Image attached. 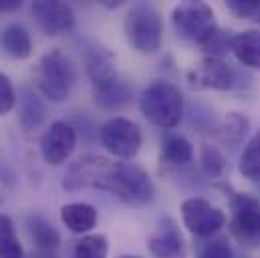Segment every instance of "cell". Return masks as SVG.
Segmentation results:
<instances>
[{"label": "cell", "instance_id": "cell-1", "mask_svg": "<svg viewBox=\"0 0 260 258\" xmlns=\"http://www.w3.org/2000/svg\"><path fill=\"white\" fill-rule=\"evenodd\" d=\"M63 188H95L113 194L127 204H149L155 198L153 180L143 168L125 162H113L101 155H87L77 159L67 170Z\"/></svg>", "mask_w": 260, "mask_h": 258}, {"label": "cell", "instance_id": "cell-2", "mask_svg": "<svg viewBox=\"0 0 260 258\" xmlns=\"http://www.w3.org/2000/svg\"><path fill=\"white\" fill-rule=\"evenodd\" d=\"M139 109L153 125L174 129L184 117V95L170 81H153L141 91Z\"/></svg>", "mask_w": 260, "mask_h": 258}, {"label": "cell", "instance_id": "cell-3", "mask_svg": "<svg viewBox=\"0 0 260 258\" xmlns=\"http://www.w3.org/2000/svg\"><path fill=\"white\" fill-rule=\"evenodd\" d=\"M77 81L75 67L63 51L51 49L45 53L32 69V83L39 93L55 103L65 101Z\"/></svg>", "mask_w": 260, "mask_h": 258}, {"label": "cell", "instance_id": "cell-4", "mask_svg": "<svg viewBox=\"0 0 260 258\" xmlns=\"http://www.w3.org/2000/svg\"><path fill=\"white\" fill-rule=\"evenodd\" d=\"M125 39L137 53L153 55L161 49L164 41V18L161 12L151 4H133L125 14Z\"/></svg>", "mask_w": 260, "mask_h": 258}, {"label": "cell", "instance_id": "cell-5", "mask_svg": "<svg viewBox=\"0 0 260 258\" xmlns=\"http://www.w3.org/2000/svg\"><path fill=\"white\" fill-rule=\"evenodd\" d=\"M172 22L176 33L190 41L196 43L198 47H204L216 33H218V24H216V14L212 10L210 4L206 2H182L172 10Z\"/></svg>", "mask_w": 260, "mask_h": 258}, {"label": "cell", "instance_id": "cell-6", "mask_svg": "<svg viewBox=\"0 0 260 258\" xmlns=\"http://www.w3.org/2000/svg\"><path fill=\"white\" fill-rule=\"evenodd\" d=\"M103 147L117 159H133L143 143L141 129L127 117H111L99 131Z\"/></svg>", "mask_w": 260, "mask_h": 258}, {"label": "cell", "instance_id": "cell-7", "mask_svg": "<svg viewBox=\"0 0 260 258\" xmlns=\"http://www.w3.org/2000/svg\"><path fill=\"white\" fill-rule=\"evenodd\" d=\"M230 230L242 246L260 242V200L250 194H236L230 200Z\"/></svg>", "mask_w": 260, "mask_h": 258}, {"label": "cell", "instance_id": "cell-8", "mask_svg": "<svg viewBox=\"0 0 260 258\" xmlns=\"http://www.w3.org/2000/svg\"><path fill=\"white\" fill-rule=\"evenodd\" d=\"M182 222L190 234L206 240L218 236L226 224V214L204 198H188L182 204Z\"/></svg>", "mask_w": 260, "mask_h": 258}, {"label": "cell", "instance_id": "cell-9", "mask_svg": "<svg viewBox=\"0 0 260 258\" xmlns=\"http://www.w3.org/2000/svg\"><path fill=\"white\" fill-rule=\"evenodd\" d=\"M77 147V129L69 121L59 119L51 123L41 137V155L51 166H61L71 157Z\"/></svg>", "mask_w": 260, "mask_h": 258}, {"label": "cell", "instance_id": "cell-10", "mask_svg": "<svg viewBox=\"0 0 260 258\" xmlns=\"http://www.w3.org/2000/svg\"><path fill=\"white\" fill-rule=\"evenodd\" d=\"M188 81L200 91H228L234 85V73L220 57H204L188 71Z\"/></svg>", "mask_w": 260, "mask_h": 258}, {"label": "cell", "instance_id": "cell-11", "mask_svg": "<svg viewBox=\"0 0 260 258\" xmlns=\"http://www.w3.org/2000/svg\"><path fill=\"white\" fill-rule=\"evenodd\" d=\"M147 250L153 258H186L188 244L178 226V222L170 216L161 218L147 238Z\"/></svg>", "mask_w": 260, "mask_h": 258}, {"label": "cell", "instance_id": "cell-12", "mask_svg": "<svg viewBox=\"0 0 260 258\" xmlns=\"http://www.w3.org/2000/svg\"><path fill=\"white\" fill-rule=\"evenodd\" d=\"M30 10H32V16H35L39 28L49 37L69 33L75 26V12L67 2L39 0V2H32Z\"/></svg>", "mask_w": 260, "mask_h": 258}, {"label": "cell", "instance_id": "cell-13", "mask_svg": "<svg viewBox=\"0 0 260 258\" xmlns=\"http://www.w3.org/2000/svg\"><path fill=\"white\" fill-rule=\"evenodd\" d=\"M83 64H85L87 77L93 83V89L107 87L117 79L115 57L103 45H91L83 55Z\"/></svg>", "mask_w": 260, "mask_h": 258}, {"label": "cell", "instance_id": "cell-14", "mask_svg": "<svg viewBox=\"0 0 260 258\" xmlns=\"http://www.w3.org/2000/svg\"><path fill=\"white\" fill-rule=\"evenodd\" d=\"M61 220L71 232L87 236L97 226L99 214H97V208L87 202H73L61 208Z\"/></svg>", "mask_w": 260, "mask_h": 258}, {"label": "cell", "instance_id": "cell-15", "mask_svg": "<svg viewBox=\"0 0 260 258\" xmlns=\"http://www.w3.org/2000/svg\"><path fill=\"white\" fill-rule=\"evenodd\" d=\"M230 51L248 69L260 71V30L248 28L230 39Z\"/></svg>", "mask_w": 260, "mask_h": 258}, {"label": "cell", "instance_id": "cell-16", "mask_svg": "<svg viewBox=\"0 0 260 258\" xmlns=\"http://www.w3.org/2000/svg\"><path fill=\"white\" fill-rule=\"evenodd\" d=\"M194 159V145L188 137L176 131H168L161 139V162L174 168L188 166Z\"/></svg>", "mask_w": 260, "mask_h": 258}, {"label": "cell", "instance_id": "cell-17", "mask_svg": "<svg viewBox=\"0 0 260 258\" xmlns=\"http://www.w3.org/2000/svg\"><path fill=\"white\" fill-rule=\"evenodd\" d=\"M26 228H28V234H30V240H32L35 248L41 254H51L59 248L61 234L43 216H28L26 218Z\"/></svg>", "mask_w": 260, "mask_h": 258}, {"label": "cell", "instance_id": "cell-18", "mask_svg": "<svg viewBox=\"0 0 260 258\" xmlns=\"http://www.w3.org/2000/svg\"><path fill=\"white\" fill-rule=\"evenodd\" d=\"M0 45L12 59H28L32 55V39L22 24H8L0 35Z\"/></svg>", "mask_w": 260, "mask_h": 258}, {"label": "cell", "instance_id": "cell-19", "mask_svg": "<svg viewBox=\"0 0 260 258\" xmlns=\"http://www.w3.org/2000/svg\"><path fill=\"white\" fill-rule=\"evenodd\" d=\"M131 87L125 81H119L115 79L111 85L107 87H101V89H93V97H95V103L101 107V109H107V111H119L123 107H127L131 103Z\"/></svg>", "mask_w": 260, "mask_h": 258}, {"label": "cell", "instance_id": "cell-20", "mask_svg": "<svg viewBox=\"0 0 260 258\" xmlns=\"http://www.w3.org/2000/svg\"><path fill=\"white\" fill-rule=\"evenodd\" d=\"M0 258H24L12 218L0 214Z\"/></svg>", "mask_w": 260, "mask_h": 258}, {"label": "cell", "instance_id": "cell-21", "mask_svg": "<svg viewBox=\"0 0 260 258\" xmlns=\"http://www.w3.org/2000/svg\"><path fill=\"white\" fill-rule=\"evenodd\" d=\"M238 170L246 180H260V131H256L244 145Z\"/></svg>", "mask_w": 260, "mask_h": 258}, {"label": "cell", "instance_id": "cell-22", "mask_svg": "<svg viewBox=\"0 0 260 258\" xmlns=\"http://www.w3.org/2000/svg\"><path fill=\"white\" fill-rule=\"evenodd\" d=\"M75 258H107L109 240L105 234H87L75 244Z\"/></svg>", "mask_w": 260, "mask_h": 258}, {"label": "cell", "instance_id": "cell-23", "mask_svg": "<svg viewBox=\"0 0 260 258\" xmlns=\"http://www.w3.org/2000/svg\"><path fill=\"white\" fill-rule=\"evenodd\" d=\"M45 117V107L41 105L39 97L30 91H24L22 99H20V123L26 131L39 127V123Z\"/></svg>", "mask_w": 260, "mask_h": 258}, {"label": "cell", "instance_id": "cell-24", "mask_svg": "<svg viewBox=\"0 0 260 258\" xmlns=\"http://www.w3.org/2000/svg\"><path fill=\"white\" fill-rule=\"evenodd\" d=\"M200 166H202V170H204V174L208 178L216 180L226 170V157H224V153L216 145L204 143L202 149H200Z\"/></svg>", "mask_w": 260, "mask_h": 258}, {"label": "cell", "instance_id": "cell-25", "mask_svg": "<svg viewBox=\"0 0 260 258\" xmlns=\"http://www.w3.org/2000/svg\"><path fill=\"white\" fill-rule=\"evenodd\" d=\"M196 258H234V252L226 236H212L198 244Z\"/></svg>", "mask_w": 260, "mask_h": 258}, {"label": "cell", "instance_id": "cell-26", "mask_svg": "<svg viewBox=\"0 0 260 258\" xmlns=\"http://www.w3.org/2000/svg\"><path fill=\"white\" fill-rule=\"evenodd\" d=\"M226 8L242 20L258 22L260 24V0H228Z\"/></svg>", "mask_w": 260, "mask_h": 258}, {"label": "cell", "instance_id": "cell-27", "mask_svg": "<svg viewBox=\"0 0 260 258\" xmlns=\"http://www.w3.org/2000/svg\"><path fill=\"white\" fill-rule=\"evenodd\" d=\"M248 131V119L240 113H230L226 117V139L232 145H238Z\"/></svg>", "mask_w": 260, "mask_h": 258}, {"label": "cell", "instance_id": "cell-28", "mask_svg": "<svg viewBox=\"0 0 260 258\" xmlns=\"http://www.w3.org/2000/svg\"><path fill=\"white\" fill-rule=\"evenodd\" d=\"M14 105H16V93H14L12 81L8 79V75L0 71V117L10 113Z\"/></svg>", "mask_w": 260, "mask_h": 258}, {"label": "cell", "instance_id": "cell-29", "mask_svg": "<svg viewBox=\"0 0 260 258\" xmlns=\"http://www.w3.org/2000/svg\"><path fill=\"white\" fill-rule=\"evenodd\" d=\"M22 6L20 0H0V12H14Z\"/></svg>", "mask_w": 260, "mask_h": 258}, {"label": "cell", "instance_id": "cell-30", "mask_svg": "<svg viewBox=\"0 0 260 258\" xmlns=\"http://www.w3.org/2000/svg\"><path fill=\"white\" fill-rule=\"evenodd\" d=\"M119 258H141V256H133V254H121Z\"/></svg>", "mask_w": 260, "mask_h": 258}]
</instances>
